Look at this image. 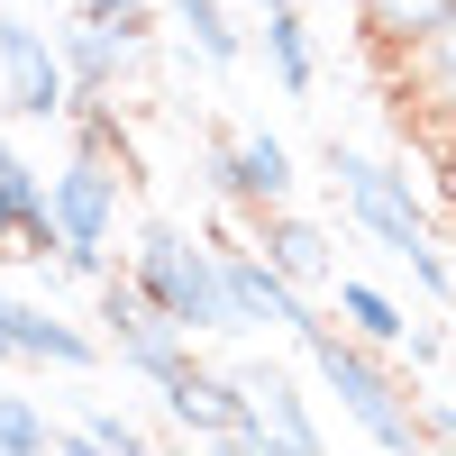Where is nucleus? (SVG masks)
<instances>
[{"label":"nucleus","mask_w":456,"mask_h":456,"mask_svg":"<svg viewBox=\"0 0 456 456\" xmlns=\"http://www.w3.org/2000/svg\"><path fill=\"white\" fill-rule=\"evenodd\" d=\"M329 174H338L347 219H356L384 256L411 265V283L429 292V311H447V301H456V274H447V256H438V238H429V210H420V192H411V174L384 165V156H365V146H338V137H329Z\"/></svg>","instance_id":"f257e3e1"},{"label":"nucleus","mask_w":456,"mask_h":456,"mask_svg":"<svg viewBox=\"0 0 456 456\" xmlns=\"http://www.w3.org/2000/svg\"><path fill=\"white\" fill-rule=\"evenodd\" d=\"M301 338V356L320 365V384L338 393V411H347V420L384 447V456H411L420 447V402H411V384L384 365V347H365V338H347V329H329L320 311L292 329Z\"/></svg>","instance_id":"f03ea898"},{"label":"nucleus","mask_w":456,"mask_h":456,"mask_svg":"<svg viewBox=\"0 0 456 456\" xmlns=\"http://www.w3.org/2000/svg\"><path fill=\"white\" fill-rule=\"evenodd\" d=\"M119 274L137 283V301L156 320H174L183 338H210L228 329V292H219V247L192 238V228H174V219H146L137 238H128V265Z\"/></svg>","instance_id":"7ed1b4c3"},{"label":"nucleus","mask_w":456,"mask_h":456,"mask_svg":"<svg viewBox=\"0 0 456 456\" xmlns=\"http://www.w3.org/2000/svg\"><path fill=\"white\" fill-rule=\"evenodd\" d=\"M119 165L101 156H64V174H46V219H55V265L64 274H110V247H119Z\"/></svg>","instance_id":"20e7f679"},{"label":"nucleus","mask_w":456,"mask_h":456,"mask_svg":"<svg viewBox=\"0 0 456 456\" xmlns=\"http://www.w3.org/2000/svg\"><path fill=\"white\" fill-rule=\"evenodd\" d=\"M201 183L228 210H274V201H292L301 174H292V146L274 128H210L201 137Z\"/></svg>","instance_id":"39448f33"},{"label":"nucleus","mask_w":456,"mask_h":456,"mask_svg":"<svg viewBox=\"0 0 456 456\" xmlns=\"http://www.w3.org/2000/svg\"><path fill=\"white\" fill-rule=\"evenodd\" d=\"M92 292H101V356H119L128 374H146V384H165V374H183L192 365V338H183L174 320H156L137 301V283L110 265V274H92Z\"/></svg>","instance_id":"423d86ee"},{"label":"nucleus","mask_w":456,"mask_h":456,"mask_svg":"<svg viewBox=\"0 0 456 456\" xmlns=\"http://www.w3.org/2000/svg\"><path fill=\"white\" fill-rule=\"evenodd\" d=\"M0 101H10V119H64V101H73L55 37L28 10H0Z\"/></svg>","instance_id":"0eeeda50"},{"label":"nucleus","mask_w":456,"mask_h":456,"mask_svg":"<svg viewBox=\"0 0 456 456\" xmlns=\"http://www.w3.org/2000/svg\"><path fill=\"white\" fill-rule=\"evenodd\" d=\"M219 292H228V329H301L311 292L283 283L256 247H219Z\"/></svg>","instance_id":"6e6552de"},{"label":"nucleus","mask_w":456,"mask_h":456,"mask_svg":"<svg viewBox=\"0 0 456 456\" xmlns=\"http://www.w3.org/2000/svg\"><path fill=\"white\" fill-rule=\"evenodd\" d=\"M0 256L55 265V219H46V174H37L10 137H0Z\"/></svg>","instance_id":"1a4fd4ad"},{"label":"nucleus","mask_w":456,"mask_h":456,"mask_svg":"<svg viewBox=\"0 0 456 456\" xmlns=\"http://www.w3.org/2000/svg\"><path fill=\"white\" fill-rule=\"evenodd\" d=\"M247 219H256V238H247V247H256L265 265H274L283 283H301V292H320V283H329V228H320V219H301L292 201H274V210H247Z\"/></svg>","instance_id":"9d476101"},{"label":"nucleus","mask_w":456,"mask_h":456,"mask_svg":"<svg viewBox=\"0 0 456 456\" xmlns=\"http://www.w3.org/2000/svg\"><path fill=\"white\" fill-rule=\"evenodd\" d=\"M10 356L19 365H55V374H92L101 365V338L73 329V320H55L46 301H19L10 292Z\"/></svg>","instance_id":"9b49d317"},{"label":"nucleus","mask_w":456,"mask_h":456,"mask_svg":"<svg viewBox=\"0 0 456 456\" xmlns=\"http://www.w3.org/2000/svg\"><path fill=\"white\" fill-rule=\"evenodd\" d=\"M247 384V402H256V420L274 429V447H292V456H311L320 447V420H311V402H301V384L283 365H228Z\"/></svg>","instance_id":"f8f14e48"},{"label":"nucleus","mask_w":456,"mask_h":456,"mask_svg":"<svg viewBox=\"0 0 456 456\" xmlns=\"http://www.w3.org/2000/svg\"><path fill=\"white\" fill-rule=\"evenodd\" d=\"M265 73H274L283 101H311L320 92V46H311L301 0H274V10H265Z\"/></svg>","instance_id":"ddd939ff"},{"label":"nucleus","mask_w":456,"mask_h":456,"mask_svg":"<svg viewBox=\"0 0 456 456\" xmlns=\"http://www.w3.org/2000/svg\"><path fill=\"white\" fill-rule=\"evenodd\" d=\"M64 128H73V156H101V165H119L137 183V137L119 119V92H73L64 101Z\"/></svg>","instance_id":"4468645a"},{"label":"nucleus","mask_w":456,"mask_h":456,"mask_svg":"<svg viewBox=\"0 0 456 456\" xmlns=\"http://www.w3.org/2000/svg\"><path fill=\"white\" fill-rule=\"evenodd\" d=\"M447 19H456V0H356V37H365L374 55H411Z\"/></svg>","instance_id":"2eb2a0df"},{"label":"nucleus","mask_w":456,"mask_h":456,"mask_svg":"<svg viewBox=\"0 0 456 456\" xmlns=\"http://www.w3.org/2000/svg\"><path fill=\"white\" fill-rule=\"evenodd\" d=\"M55 55H64V83L73 92H119V73H128L137 46H119V37L92 28V19H64L55 28Z\"/></svg>","instance_id":"dca6fc26"},{"label":"nucleus","mask_w":456,"mask_h":456,"mask_svg":"<svg viewBox=\"0 0 456 456\" xmlns=\"http://www.w3.org/2000/svg\"><path fill=\"white\" fill-rule=\"evenodd\" d=\"M55 447H64V456H92L83 429H55L28 393H0V456H55Z\"/></svg>","instance_id":"f3484780"},{"label":"nucleus","mask_w":456,"mask_h":456,"mask_svg":"<svg viewBox=\"0 0 456 456\" xmlns=\"http://www.w3.org/2000/svg\"><path fill=\"white\" fill-rule=\"evenodd\" d=\"M411 92H420L429 119H447V128H456V19H447V28H429L420 46H411Z\"/></svg>","instance_id":"a211bd4d"},{"label":"nucleus","mask_w":456,"mask_h":456,"mask_svg":"<svg viewBox=\"0 0 456 456\" xmlns=\"http://www.w3.org/2000/svg\"><path fill=\"white\" fill-rule=\"evenodd\" d=\"M174 28L192 37V55H201L210 73H228V64L247 55V37H238V19H228L219 0H174Z\"/></svg>","instance_id":"6ab92c4d"},{"label":"nucleus","mask_w":456,"mask_h":456,"mask_svg":"<svg viewBox=\"0 0 456 456\" xmlns=\"http://www.w3.org/2000/svg\"><path fill=\"white\" fill-rule=\"evenodd\" d=\"M338 311H347V338H365V347H393V338H402V301L384 283L338 274Z\"/></svg>","instance_id":"aec40b11"},{"label":"nucleus","mask_w":456,"mask_h":456,"mask_svg":"<svg viewBox=\"0 0 456 456\" xmlns=\"http://www.w3.org/2000/svg\"><path fill=\"white\" fill-rule=\"evenodd\" d=\"M73 19H92V28H110L119 46H146L156 37V0H83Z\"/></svg>","instance_id":"412c9836"},{"label":"nucleus","mask_w":456,"mask_h":456,"mask_svg":"<svg viewBox=\"0 0 456 456\" xmlns=\"http://www.w3.org/2000/svg\"><path fill=\"white\" fill-rule=\"evenodd\" d=\"M83 447H92V456H146V429L128 420V411H92V420H83Z\"/></svg>","instance_id":"4be33fe9"},{"label":"nucleus","mask_w":456,"mask_h":456,"mask_svg":"<svg viewBox=\"0 0 456 456\" xmlns=\"http://www.w3.org/2000/svg\"><path fill=\"white\" fill-rule=\"evenodd\" d=\"M393 347H402V365H411V374H429V365L447 356V311H429V320H402V338H393Z\"/></svg>","instance_id":"5701e85b"},{"label":"nucleus","mask_w":456,"mask_h":456,"mask_svg":"<svg viewBox=\"0 0 456 456\" xmlns=\"http://www.w3.org/2000/svg\"><path fill=\"white\" fill-rule=\"evenodd\" d=\"M420 447H456V393H429L420 402Z\"/></svg>","instance_id":"b1692460"},{"label":"nucleus","mask_w":456,"mask_h":456,"mask_svg":"<svg viewBox=\"0 0 456 456\" xmlns=\"http://www.w3.org/2000/svg\"><path fill=\"white\" fill-rule=\"evenodd\" d=\"M0 365H10V292H0Z\"/></svg>","instance_id":"393cba45"},{"label":"nucleus","mask_w":456,"mask_h":456,"mask_svg":"<svg viewBox=\"0 0 456 456\" xmlns=\"http://www.w3.org/2000/svg\"><path fill=\"white\" fill-rule=\"evenodd\" d=\"M256 10H274V0H256Z\"/></svg>","instance_id":"a878e982"},{"label":"nucleus","mask_w":456,"mask_h":456,"mask_svg":"<svg viewBox=\"0 0 456 456\" xmlns=\"http://www.w3.org/2000/svg\"><path fill=\"white\" fill-rule=\"evenodd\" d=\"M0 10H19V0H0Z\"/></svg>","instance_id":"bb28decb"}]
</instances>
